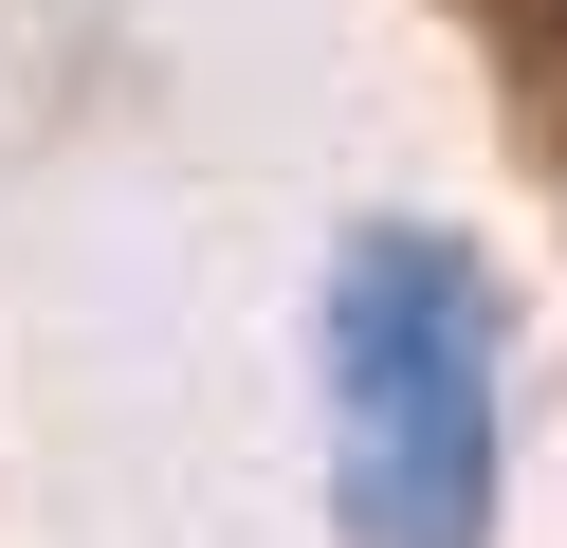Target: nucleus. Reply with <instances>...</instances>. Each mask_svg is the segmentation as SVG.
Here are the masks:
<instances>
[{
    "mask_svg": "<svg viewBox=\"0 0 567 548\" xmlns=\"http://www.w3.org/2000/svg\"><path fill=\"white\" fill-rule=\"evenodd\" d=\"M330 475H348L367 548H476L494 530V292L421 219L330 256Z\"/></svg>",
    "mask_w": 567,
    "mask_h": 548,
    "instance_id": "f257e3e1",
    "label": "nucleus"
}]
</instances>
